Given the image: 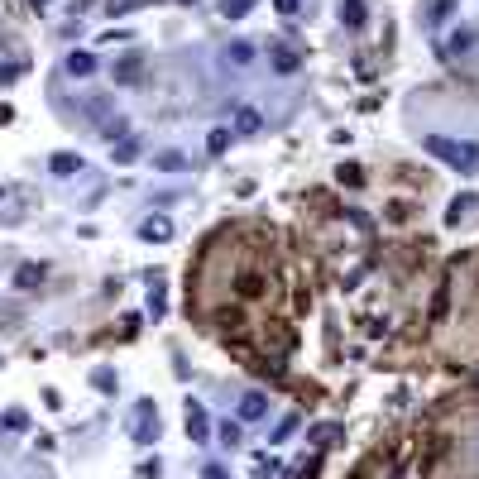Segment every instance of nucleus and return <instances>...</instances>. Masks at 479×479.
Instances as JSON below:
<instances>
[{
	"instance_id": "f257e3e1",
	"label": "nucleus",
	"mask_w": 479,
	"mask_h": 479,
	"mask_svg": "<svg viewBox=\"0 0 479 479\" xmlns=\"http://www.w3.org/2000/svg\"><path fill=\"white\" fill-rule=\"evenodd\" d=\"M422 149L431 154V159H446L451 168H460V173H475L479 168V144H455V139H446V134H426Z\"/></svg>"
},
{
	"instance_id": "f03ea898",
	"label": "nucleus",
	"mask_w": 479,
	"mask_h": 479,
	"mask_svg": "<svg viewBox=\"0 0 479 479\" xmlns=\"http://www.w3.org/2000/svg\"><path fill=\"white\" fill-rule=\"evenodd\" d=\"M159 436V412H154V402H139V412H134V441H154Z\"/></svg>"
},
{
	"instance_id": "7ed1b4c3",
	"label": "nucleus",
	"mask_w": 479,
	"mask_h": 479,
	"mask_svg": "<svg viewBox=\"0 0 479 479\" xmlns=\"http://www.w3.org/2000/svg\"><path fill=\"white\" fill-rule=\"evenodd\" d=\"M187 436L192 441H206V407L192 402V398H187Z\"/></svg>"
},
{
	"instance_id": "20e7f679",
	"label": "nucleus",
	"mask_w": 479,
	"mask_h": 479,
	"mask_svg": "<svg viewBox=\"0 0 479 479\" xmlns=\"http://www.w3.org/2000/svg\"><path fill=\"white\" fill-rule=\"evenodd\" d=\"M268 63H273L278 72H297V67H302V58H297L288 44H273V48H268Z\"/></svg>"
},
{
	"instance_id": "39448f33",
	"label": "nucleus",
	"mask_w": 479,
	"mask_h": 479,
	"mask_svg": "<svg viewBox=\"0 0 479 479\" xmlns=\"http://www.w3.org/2000/svg\"><path fill=\"white\" fill-rule=\"evenodd\" d=\"M139 235H144V240H154V244H163V240L173 235V221H168V216H149V221L139 225Z\"/></svg>"
},
{
	"instance_id": "423d86ee",
	"label": "nucleus",
	"mask_w": 479,
	"mask_h": 479,
	"mask_svg": "<svg viewBox=\"0 0 479 479\" xmlns=\"http://www.w3.org/2000/svg\"><path fill=\"white\" fill-rule=\"evenodd\" d=\"M264 412H268L264 393H244V398H240V417H244V422H254V417H264Z\"/></svg>"
},
{
	"instance_id": "0eeeda50",
	"label": "nucleus",
	"mask_w": 479,
	"mask_h": 479,
	"mask_svg": "<svg viewBox=\"0 0 479 479\" xmlns=\"http://www.w3.org/2000/svg\"><path fill=\"white\" fill-rule=\"evenodd\" d=\"M259 125H264V115H259L254 106H240L235 110V130L240 134H259Z\"/></svg>"
},
{
	"instance_id": "6e6552de",
	"label": "nucleus",
	"mask_w": 479,
	"mask_h": 479,
	"mask_svg": "<svg viewBox=\"0 0 479 479\" xmlns=\"http://www.w3.org/2000/svg\"><path fill=\"white\" fill-rule=\"evenodd\" d=\"M341 25H350V29L365 25V0H341Z\"/></svg>"
},
{
	"instance_id": "1a4fd4ad",
	"label": "nucleus",
	"mask_w": 479,
	"mask_h": 479,
	"mask_svg": "<svg viewBox=\"0 0 479 479\" xmlns=\"http://www.w3.org/2000/svg\"><path fill=\"white\" fill-rule=\"evenodd\" d=\"M67 72H72V77H91V72H96V58L91 53H72L67 58Z\"/></svg>"
},
{
	"instance_id": "9d476101",
	"label": "nucleus",
	"mask_w": 479,
	"mask_h": 479,
	"mask_svg": "<svg viewBox=\"0 0 479 479\" xmlns=\"http://www.w3.org/2000/svg\"><path fill=\"white\" fill-rule=\"evenodd\" d=\"M254 5H259V0H221V15H225V20H244Z\"/></svg>"
},
{
	"instance_id": "9b49d317",
	"label": "nucleus",
	"mask_w": 479,
	"mask_h": 479,
	"mask_svg": "<svg viewBox=\"0 0 479 479\" xmlns=\"http://www.w3.org/2000/svg\"><path fill=\"white\" fill-rule=\"evenodd\" d=\"M48 163H53V173H58V178H67V173H77V168H81L77 154H53Z\"/></svg>"
},
{
	"instance_id": "f8f14e48",
	"label": "nucleus",
	"mask_w": 479,
	"mask_h": 479,
	"mask_svg": "<svg viewBox=\"0 0 479 479\" xmlns=\"http://www.w3.org/2000/svg\"><path fill=\"white\" fill-rule=\"evenodd\" d=\"M475 39H479L475 29H455V34H451V53H470V44H475Z\"/></svg>"
},
{
	"instance_id": "ddd939ff",
	"label": "nucleus",
	"mask_w": 479,
	"mask_h": 479,
	"mask_svg": "<svg viewBox=\"0 0 479 479\" xmlns=\"http://www.w3.org/2000/svg\"><path fill=\"white\" fill-rule=\"evenodd\" d=\"M134 77H139V53H130L120 67H115V81H134Z\"/></svg>"
},
{
	"instance_id": "4468645a",
	"label": "nucleus",
	"mask_w": 479,
	"mask_h": 479,
	"mask_svg": "<svg viewBox=\"0 0 479 479\" xmlns=\"http://www.w3.org/2000/svg\"><path fill=\"white\" fill-rule=\"evenodd\" d=\"M230 63H240V67H244V63H249V58H254V44H244V39H240V44H230Z\"/></svg>"
},
{
	"instance_id": "2eb2a0df",
	"label": "nucleus",
	"mask_w": 479,
	"mask_h": 479,
	"mask_svg": "<svg viewBox=\"0 0 479 479\" xmlns=\"http://www.w3.org/2000/svg\"><path fill=\"white\" fill-rule=\"evenodd\" d=\"M39 278H44V268L25 264V268H20V278H15V283H20V288H39Z\"/></svg>"
},
{
	"instance_id": "dca6fc26",
	"label": "nucleus",
	"mask_w": 479,
	"mask_h": 479,
	"mask_svg": "<svg viewBox=\"0 0 479 479\" xmlns=\"http://www.w3.org/2000/svg\"><path fill=\"white\" fill-rule=\"evenodd\" d=\"M225 144H230V130H211L206 134V149H211V154H225Z\"/></svg>"
},
{
	"instance_id": "f3484780",
	"label": "nucleus",
	"mask_w": 479,
	"mask_h": 479,
	"mask_svg": "<svg viewBox=\"0 0 479 479\" xmlns=\"http://www.w3.org/2000/svg\"><path fill=\"white\" fill-rule=\"evenodd\" d=\"M159 168H163V173H183L187 159H183V154H159Z\"/></svg>"
},
{
	"instance_id": "a211bd4d",
	"label": "nucleus",
	"mask_w": 479,
	"mask_h": 479,
	"mask_svg": "<svg viewBox=\"0 0 479 479\" xmlns=\"http://www.w3.org/2000/svg\"><path fill=\"white\" fill-rule=\"evenodd\" d=\"M221 441L225 446H240V422H221Z\"/></svg>"
},
{
	"instance_id": "6ab92c4d",
	"label": "nucleus",
	"mask_w": 479,
	"mask_h": 479,
	"mask_svg": "<svg viewBox=\"0 0 479 479\" xmlns=\"http://www.w3.org/2000/svg\"><path fill=\"white\" fill-rule=\"evenodd\" d=\"M139 0H106V15H130Z\"/></svg>"
},
{
	"instance_id": "aec40b11",
	"label": "nucleus",
	"mask_w": 479,
	"mask_h": 479,
	"mask_svg": "<svg viewBox=\"0 0 479 479\" xmlns=\"http://www.w3.org/2000/svg\"><path fill=\"white\" fill-rule=\"evenodd\" d=\"M134 149H139V139H125V144L115 149V159H120V163H130V159H134Z\"/></svg>"
},
{
	"instance_id": "412c9836",
	"label": "nucleus",
	"mask_w": 479,
	"mask_h": 479,
	"mask_svg": "<svg viewBox=\"0 0 479 479\" xmlns=\"http://www.w3.org/2000/svg\"><path fill=\"white\" fill-rule=\"evenodd\" d=\"M470 202H475V197H460V202H455V206H451V216H446V221H451V225H455V221H460V216L470 211Z\"/></svg>"
},
{
	"instance_id": "4be33fe9",
	"label": "nucleus",
	"mask_w": 479,
	"mask_h": 479,
	"mask_svg": "<svg viewBox=\"0 0 479 479\" xmlns=\"http://www.w3.org/2000/svg\"><path fill=\"white\" fill-rule=\"evenodd\" d=\"M273 5H278V15H297L302 10V0H273Z\"/></svg>"
},
{
	"instance_id": "5701e85b",
	"label": "nucleus",
	"mask_w": 479,
	"mask_h": 479,
	"mask_svg": "<svg viewBox=\"0 0 479 479\" xmlns=\"http://www.w3.org/2000/svg\"><path fill=\"white\" fill-rule=\"evenodd\" d=\"M202 479H230V475H225L221 465H206V470H202Z\"/></svg>"
}]
</instances>
